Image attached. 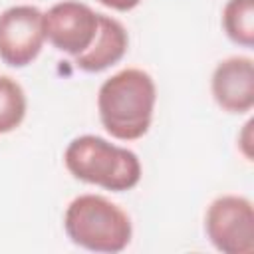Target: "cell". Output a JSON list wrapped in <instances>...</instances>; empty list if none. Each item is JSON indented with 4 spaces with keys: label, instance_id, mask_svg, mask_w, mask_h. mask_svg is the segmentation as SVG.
Returning a JSON list of instances; mask_svg holds the SVG:
<instances>
[{
    "label": "cell",
    "instance_id": "8992f818",
    "mask_svg": "<svg viewBox=\"0 0 254 254\" xmlns=\"http://www.w3.org/2000/svg\"><path fill=\"white\" fill-rule=\"evenodd\" d=\"M99 18L87 4L77 0H64L44 12V36L60 52L79 56L85 52L95 34Z\"/></svg>",
    "mask_w": 254,
    "mask_h": 254
},
{
    "label": "cell",
    "instance_id": "7c38bea8",
    "mask_svg": "<svg viewBox=\"0 0 254 254\" xmlns=\"http://www.w3.org/2000/svg\"><path fill=\"white\" fill-rule=\"evenodd\" d=\"M250 133H252V121H248L246 125H244V129H242V133H240V137H238V141H240V149H242V153H244V157L248 159V161H252V137H250Z\"/></svg>",
    "mask_w": 254,
    "mask_h": 254
},
{
    "label": "cell",
    "instance_id": "30bf717a",
    "mask_svg": "<svg viewBox=\"0 0 254 254\" xmlns=\"http://www.w3.org/2000/svg\"><path fill=\"white\" fill-rule=\"evenodd\" d=\"M26 93L22 85L10 77L0 75V135L14 131L26 117Z\"/></svg>",
    "mask_w": 254,
    "mask_h": 254
},
{
    "label": "cell",
    "instance_id": "52a82bcc",
    "mask_svg": "<svg viewBox=\"0 0 254 254\" xmlns=\"http://www.w3.org/2000/svg\"><path fill=\"white\" fill-rule=\"evenodd\" d=\"M216 105L226 113H248L254 105V62L248 56L222 60L210 79Z\"/></svg>",
    "mask_w": 254,
    "mask_h": 254
},
{
    "label": "cell",
    "instance_id": "8fae6325",
    "mask_svg": "<svg viewBox=\"0 0 254 254\" xmlns=\"http://www.w3.org/2000/svg\"><path fill=\"white\" fill-rule=\"evenodd\" d=\"M97 2L103 4L105 8H111L117 12H129L141 4V0H97Z\"/></svg>",
    "mask_w": 254,
    "mask_h": 254
},
{
    "label": "cell",
    "instance_id": "ba28073f",
    "mask_svg": "<svg viewBox=\"0 0 254 254\" xmlns=\"http://www.w3.org/2000/svg\"><path fill=\"white\" fill-rule=\"evenodd\" d=\"M97 18H99V26L91 46L73 58L75 67L87 73H99L115 65L125 56L129 46L127 30L119 20L107 14H97Z\"/></svg>",
    "mask_w": 254,
    "mask_h": 254
},
{
    "label": "cell",
    "instance_id": "5b68a950",
    "mask_svg": "<svg viewBox=\"0 0 254 254\" xmlns=\"http://www.w3.org/2000/svg\"><path fill=\"white\" fill-rule=\"evenodd\" d=\"M46 42L44 12L36 6H10L0 14V60L10 67L32 64Z\"/></svg>",
    "mask_w": 254,
    "mask_h": 254
},
{
    "label": "cell",
    "instance_id": "6da1fadb",
    "mask_svg": "<svg viewBox=\"0 0 254 254\" xmlns=\"http://www.w3.org/2000/svg\"><path fill=\"white\" fill-rule=\"evenodd\" d=\"M155 103V81L139 67H125L113 73L97 91L99 121L119 141H135L149 131Z\"/></svg>",
    "mask_w": 254,
    "mask_h": 254
},
{
    "label": "cell",
    "instance_id": "277c9868",
    "mask_svg": "<svg viewBox=\"0 0 254 254\" xmlns=\"http://www.w3.org/2000/svg\"><path fill=\"white\" fill-rule=\"evenodd\" d=\"M204 232L212 246L224 254L254 252V208L246 196L222 194L210 202Z\"/></svg>",
    "mask_w": 254,
    "mask_h": 254
},
{
    "label": "cell",
    "instance_id": "7a4b0ae2",
    "mask_svg": "<svg viewBox=\"0 0 254 254\" xmlns=\"http://www.w3.org/2000/svg\"><path fill=\"white\" fill-rule=\"evenodd\" d=\"M64 165L71 177L111 192L131 190L141 181L139 157L97 135H79L69 141Z\"/></svg>",
    "mask_w": 254,
    "mask_h": 254
},
{
    "label": "cell",
    "instance_id": "3957f363",
    "mask_svg": "<svg viewBox=\"0 0 254 254\" xmlns=\"http://www.w3.org/2000/svg\"><path fill=\"white\" fill-rule=\"evenodd\" d=\"M64 228L75 246L105 254L125 250L133 236L127 212L99 194L75 196L65 208Z\"/></svg>",
    "mask_w": 254,
    "mask_h": 254
},
{
    "label": "cell",
    "instance_id": "9c48e42d",
    "mask_svg": "<svg viewBox=\"0 0 254 254\" xmlns=\"http://www.w3.org/2000/svg\"><path fill=\"white\" fill-rule=\"evenodd\" d=\"M222 28L226 36L242 46H254V0H228L222 8Z\"/></svg>",
    "mask_w": 254,
    "mask_h": 254
}]
</instances>
